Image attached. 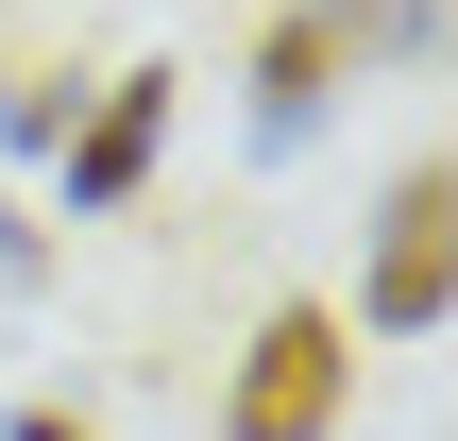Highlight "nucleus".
Here are the masks:
<instances>
[{
	"label": "nucleus",
	"mask_w": 458,
	"mask_h": 441,
	"mask_svg": "<svg viewBox=\"0 0 458 441\" xmlns=\"http://www.w3.org/2000/svg\"><path fill=\"white\" fill-rule=\"evenodd\" d=\"M17 441H85V425H68V408H17Z\"/></svg>",
	"instance_id": "nucleus-6"
},
{
	"label": "nucleus",
	"mask_w": 458,
	"mask_h": 441,
	"mask_svg": "<svg viewBox=\"0 0 458 441\" xmlns=\"http://www.w3.org/2000/svg\"><path fill=\"white\" fill-rule=\"evenodd\" d=\"M442 221H458L442 170H391V204H374V289H357L374 340H425V323H442Z\"/></svg>",
	"instance_id": "nucleus-2"
},
{
	"label": "nucleus",
	"mask_w": 458,
	"mask_h": 441,
	"mask_svg": "<svg viewBox=\"0 0 458 441\" xmlns=\"http://www.w3.org/2000/svg\"><path fill=\"white\" fill-rule=\"evenodd\" d=\"M68 102H85L68 68H0V136H17V153H51V136H68Z\"/></svg>",
	"instance_id": "nucleus-5"
},
{
	"label": "nucleus",
	"mask_w": 458,
	"mask_h": 441,
	"mask_svg": "<svg viewBox=\"0 0 458 441\" xmlns=\"http://www.w3.org/2000/svg\"><path fill=\"white\" fill-rule=\"evenodd\" d=\"M340 408H357V323L340 306H272L238 391H221V441H323Z\"/></svg>",
	"instance_id": "nucleus-1"
},
{
	"label": "nucleus",
	"mask_w": 458,
	"mask_h": 441,
	"mask_svg": "<svg viewBox=\"0 0 458 441\" xmlns=\"http://www.w3.org/2000/svg\"><path fill=\"white\" fill-rule=\"evenodd\" d=\"M153 136H170V68H119L85 119H68V221H119L153 187Z\"/></svg>",
	"instance_id": "nucleus-3"
},
{
	"label": "nucleus",
	"mask_w": 458,
	"mask_h": 441,
	"mask_svg": "<svg viewBox=\"0 0 458 441\" xmlns=\"http://www.w3.org/2000/svg\"><path fill=\"white\" fill-rule=\"evenodd\" d=\"M323 85H357V17H340V0H289L272 51H255V136L289 153V136L323 119Z\"/></svg>",
	"instance_id": "nucleus-4"
}]
</instances>
